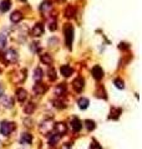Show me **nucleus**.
Segmentation results:
<instances>
[{
  "mask_svg": "<svg viewBox=\"0 0 142 149\" xmlns=\"http://www.w3.org/2000/svg\"><path fill=\"white\" fill-rule=\"evenodd\" d=\"M64 32H65V42L67 45V47L71 48V45H72V40H74V28L71 24H66L65 29H64Z\"/></svg>",
  "mask_w": 142,
  "mask_h": 149,
  "instance_id": "1",
  "label": "nucleus"
},
{
  "mask_svg": "<svg viewBox=\"0 0 142 149\" xmlns=\"http://www.w3.org/2000/svg\"><path fill=\"white\" fill-rule=\"evenodd\" d=\"M15 129V124L14 123H11V122H6V121H4L1 122V124H0V133L3 134V136H10V133L13 132V130Z\"/></svg>",
  "mask_w": 142,
  "mask_h": 149,
  "instance_id": "2",
  "label": "nucleus"
},
{
  "mask_svg": "<svg viewBox=\"0 0 142 149\" xmlns=\"http://www.w3.org/2000/svg\"><path fill=\"white\" fill-rule=\"evenodd\" d=\"M4 60H5L6 63H15L18 61V52L13 50V48H9V50L5 51V54H4Z\"/></svg>",
  "mask_w": 142,
  "mask_h": 149,
  "instance_id": "3",
  "label": "nucleus"
},
{
  "mask_svg": "<svg viewBox=\"0 0 142 149\" xmlns=\"http://www.w3.org/2000/svg\"><path fill=\"white\" fill-rule=\"evenodd\" d=\"M84 86H85V81L82 77H77L75 78L74 82H72V87L76 92H81L82 89H84Z\"/></svg>",
  "mask_w": 142,
  "mask_h": 149,
  "instance_id": "4",
  "label": "nucleus"
},
{
  "mask_svg": "<svg viewBox=\"0 0 142 149\" xmlns=\"http://www.w3.org/2000/svg\"><path fill=\"white\" fill-rule=\"evenodd\" d=\"M91 72H92V76H93V78H95L96 81L102 80V77H103V70H102V67H101V66L96 65V66L92 68Z\"/></svg>",
  "mask_w": 142,
  "mask_h": 149,
  "instance_id": "5",
  "label": "nucleus"
},
{
  "mask_svg": "<svg viewBox=\"0 0 142 149\" xmlns=\"http://www.w3.org/2000/svg\"><path fill=\"white\" fill-rule=\"evenodd\" d=\"M54 123H52L51 121H45V122H43L41 123V126H40V132L43 133V134H47L50 130L52 129V126Z\"/></svg>",
  "mask_w": 142,
  "mask_h": 149,
  "instance_id": "6",
  "label": "nucleus"
},
{
  "mask_svg": "<svg viewBox=\"0 0 142 149\" xmlns=\"http://www.w3.org/2000/svg\"><path fill=\"white\" fill-rule=\"evenodd\" d=\"M44 34V25L43 24H36V25H34V28L31 29V35L32 36H35V37H37V36H41Z\"/></svg>",
  "mask_w": 142,
  "mask_h": 149,
  "instance_id": "7",
  "label": "nucleus"
},
{
  "mask_svg": "<svg viewBox=\"0 0 142 149\" xmlns=\"http://www.w3.org/2000/svg\"><path fill=\"white\" fill-rule=\"evenodd\" d=\"M46 85H44V83H41V82H36V85L34 86V88H32V91L35 92V95H43V93L46 92Z\"/></svg>",
  "mask_w": 142,
  "mask_h": 149,
  "instance_id": "8",
  "label": "nucleus"
},
{
  "mask_svg": "<svg viewBox=\"0 0 142 149\" xmlns=\"http://www.w3.org/2000/svg\"><path fill=\"white\" fill-rule=\"evenodd\" d=\"M60 72H61V74L64 77H70L71 74H72L74 70H72V67L69 66V65H62L61 67H60Z\"/></svg>",
  "mask_w": 142,
  "mask_h": 149,
  "instance_id": "9",
  "label": "nucleus"
},
{
  "mask_svg": "<svg viewBox=\"0 0 142 149\" xmlns=\"http://www.w3.org/2000/svg\"><path fill=\"white\" fill-rule=\"evenodd\" d=\"M26 97H28V92H26L24 88H18L16 89V98L20 103L24 102V101L26 99Z\"/></svg>",
  "mask_w": 142,
  "mask_h": 149,
  "instance_id": "10",
  "label": "nucleus"
},
{
  "mask_svg": "<svg viewBox=\"0 0 142 149\" xmlns=\"http://www.w3.org/2000/svg\"><path fill=\"white\" fill-rule=\"evenodd\" d=\"M71 128H72V130H75V132H80L82 128V122L77 118H74L72 121H71Z\"/></svg>",
  "mask_w": 142,
  "mask_h": 149,
  "instance_id": "11",
  "label": "nucleus"
},
{
  "mask_svg": "<svg viewBox=\"0 0 142 149\" xmlns=\"http://www.w3.org/2000/svg\"><path fill=\"white\" fill-rule=\"evenodd\" d=\"M54 127H55L56 133H57L59 136H61V134H65L66 130H67V127H66L65 123H56Z\"/></svg>",
  "mask_w": 142,
  "mask_h": 149,
  "instance_id": "12",
  "label": "nucleus"
},
{
  "mask_svg": "<svg viewBox=\"0 0 142 149\" xmlns=\"http://www.w3.org/2000/svg\"><path fill=\"white\" fill-rule=\"evenodd\" d=\"M21 144H30L32 142V136L30 133H22L20 137Z\"/></svg>",
  "mask_w": 142,
  "mask_h": 149,
  "instance_id": "13",
  "label": "nucleus"
},
{
  "mask_svg": "<svg viewBox=\"0 0 142 149\" xmlns=\"http://www.w3.org/2000/svg\"><path fill=\"white\" fill-rule=\"evenodd\" d=\"M21 19H22V14L20 13V11H14L13 14H11V16H10V20L14 22V24H18V22H20L21 21Z\"/></svg>",
  "mask_w": 142,
  "mask_h": 149,
  "instance_id": "14",
  "label": "nucleus"
},
{
  "mask_svg": "<svg viewBox=\"0 0 142 149\" xmlns=\"http://www.w3.org/2000/svg\"><path fill=\"white\" fill-rule=\"evenodd\" d=\"M65 92H66V86H65V83H60V85L56 86V88H55V95H56V96L61 97L62 95H65Z\"/></svg>",
  "mask_w": 142,
  "mask_h": 149,
  "instance_id": "15",
  "label": "nucleus"
},
{
  "mask_svg": "<svg viewBox=\"0 0 142 149\" xmlns=\"http://www.w3.org/2000/svg\"><path fill=\"white\" fill-rule=\"evenodd\" d=\"M40 61L44 63V65H51L52 63V57H51V55H49V54H43L40 56Z\"/></svg>",
  "mask_w": 142,
  "mask_h": 149,
  "instance_id": "16",
  "label": "nucleus"
},
{
  "mask_svg": "<svg viewBox=\"0 0 142 149\" xmlns=\"http://www.w3.org/2000/svg\"><path fill=\"white\" fill-rule=\"evenodd\" d=\"M3 104H4V106H5L6 108L13 107V106H14V98H13V97H10V96L3 97Z\"/></svg>",
  "mask_w": 142,
  "mask_h": 149,
  "instance_id": "17",
  "label": "nucleus"
},
{
  "mask_svg": "<svg viewBox=\"0 0 142 149\" xmlns=\"http://www.w3.org/2000/svg\"><path fill=\"white\" fill-rule=\"evenodd\" d=\"M43 76H44V72L41 68H35V71H34V80H35L36 82H40L41 80H43Z\"/></svg>",
  "mask_w": 142,
  "mask_h": 149,
  "instance_id": "18",
  "label": "nucleus"
},
{
  "mask_svg": "<svg viewBox=\"0 0 142 149\" xmlns=\"http://www.w3.org/2000/svg\"><path fill=\"white\" fill-rule=\"evenodd\" d=\"M10 6H11L10 0H3V1L0 3V10H1L3 13H6V11L10 9Z\"/></svg>",
  "mask_w": 142,
  "mask_h": 149,
  "instance_id": "19",
  "label": "nucleus"
},
{
  "mask_svg": "<svg viewBox=\"0 0 142 149\" xmlns=\"http://www.w3.org/2000/svg\"><path fill=\"white\" fill-rule=\"evenodd\" d=\"M34 111H35V103L29 102V103H26V104H25V107H24V112H25L26 114H31Z\"/></svg>",
  "mask_w": 142,
  "mask_h": 149,
  "instance_id": "20",
  "label": "nucleus"
},
{
  "mask_svg": "<svg viewBox=\"0 0 142 149\" xmlns=\"http://www.w3.org/2000/svg\"><path fill=\"white\" fill-rule=\"evenodd\" d=\"M59 140H60V136H59L57 133H56V134H51V136L49 137V144H50L51 147H52V145L57 144Z\"/></svg>",
  "mask_w": 142,
  "mask_h": 149,
  "instance_id": "21",
  "label": "nucleus"
},
{
  "mask_svg": "<svg viewBox=\"0 0 142 149\" xmlns=\"http://www.w3.org/2000/svg\"><path fill=\"white\" fill-rule=\"evenodd\" d=\"M77 104H78V107H80L81 109H86V108L89 107V99L85 98V97H82V98H80L77 101Z\"/></svg>",
  "mask_w": 142,
  "mask_h": 149,
  "instance_id": "22",
  "label": "nucleus"
},
{
  "mask_svg": "<svg viewBox=\"0 0 142 149\" xmlns=\"http://www.w3.org/2000/svg\"><path fill=\"white\" fill-rule=\"evenodd\" d=\"M65 16H66L67 19H71V17L75 16V7H74V6L69 5V6L66 7V10H65Z\"/></svg>",
  "mask_w": 142,
  "mask_h": 149,
  "instance_id": "23",
  "label": "nucleus"
},
{
  "mask_svg": "<svg viewBox=\"0 0 142 149\" xmlns=\"http://www.w3.org/2000/svg\"><path fill=\"white\" fill-rule=\"evenodd\" d=\"M51 3L50 1H44V3H41V5H40V11H43V13H45V11H47V10H51Z\"/></svg>",
  "mask_w": 142,
  "mask_h": 149,
  "instance_id": "24",
  "label": "nucleus"
},
{
  "mask_svg": "<svg viewBox=\"0 0 142 149\" xmlns=\"http://www.w3.org/2000/svg\"><path fill=\"white\" fill-rule=\"evenodd\" d=\"M120 114H121V109L120 108H112L111 109V115L108 118H112V119H117L120 117Z\"/></svg>",
  "mask_w": 142,
  "mask_h": 149,
  "instance_id": "25",
  "label": "nucleus"
},
{
  "mask_svg": "<svg viewBox=\"0 0 142 149\" xmlns=\"http://www.w3.org/2000/svg\"><path fill=\"white\" fill-rule=\"evenodd\" d=\"M6 35L5 34H0V50H3V48H5L6 46Z\"/></svg>",
  "mask_w": 142,
  "mask_h": 149,
  "instance_id": "26",
  "label": "nucleus"
},
{
  "mask_svg": "<svg viewBox=\"0 0 142 149\" xmlns=\"http://www.w3.org/2000/svg\"><path fill=\"white\" fill-rule=\"evenodd\" d=\"M85 126H86V128H87V130H92V129H95V122L91 121V119H86L85 121Z\"/></svg>",
  "mask_w": 142,
  "mask_h": 149,
  "instance_id": "27",
  "label": "nucleus"
},
{
  "mask_svg": "<svg viewBox=\"0 0 142 149\" xmlns=\"http://www.w3.org/2000/svg\"><path fill=\"white\" fill-rule=\"evenodd\" d=\"M114 83H115V86L117 88H120V89H122V88H125V82H123L121 78H115V81H114Z\"/></svg>",
  "mask_w": 142,
  "mask_h": 149,
  "instance_id": "28",
  "label": "nucleus"
},
{
  "mask_svg": "<svg viewBox=\"0 0 142 149\" xmlns=\"http://www.w3.org/2000/svg\"><path fill=\"white\" fill-rule=\"evenodd\" d=\"M49 78H50L51 81H55L56 80V71L54 68H50L49 70Z\"/></svg>",
  "mask_w": 142,
  "mask_h": 149,
  "instance_id": "29",
  "label": "nucleus"
},
{
  "mask_svg": "<svg viewBox=\"0 0 142 149\" xmlns=\"http://www.w3.org/2000/svg\"><path fill=\"white\" fill-rule=\"evenodd\" d=\"M90 149H102L100 147V144L99 143H96L95 140H92L91 142V144H90Z\"/></svg>",
  "mask_w": 142,
  "mask_h": 149,
  "instance_id": "30",
  "label": "nucleus"
},
{
  "mask_svg": "<svg viewBox=\"0 0 142 149\" xmlns=\"http://www.w3.org/2000/svg\"><path fill=\"white\" fill-rule=\"evenodd\" d=\"M39 42H32L31 44V50L34 51V52H37V51H39L40 50V46H39Z\"/></svg>",
  "mask_w": 142,
  "mask_h": 149,
  "instance_id": "31",
  "label": "nucleus"
},
{
  "mask_svg": "<svg viewBox=\"0 0 142 149\" xmlns=\"http://www.w3.org/2000/svg\"><path fill=\"white\" fill-rule=\"evenodd\" d=\"M118 47H120V48H128L130 46H128V44H126V42H121Z\"/></svg>",
  "mask_w": 142,
  "mask_h": 149,
  "instance_id": "32",
  "label": "nucleus"
},
{
  "mask_svg": "<svg viewBox=\"0 0 142 149\" xmlns=\"http://www.w3.org/2000/svg\"><path fill=\"white\" fill-rule=\"evenodd\" d=\"M49 28H50V30L52 31V30H56V22L54 21V22H50V26H49Z\"/></svg>",
  "mask_w": 142,
  "mask_h": 149,
  "instance_id": "33",
  "label": "nucleus"
},
{
  "mask_svg": "<svg viewBox=\"0 0 142 149\" xmlns=\"http://www.w3.org/2000/svg\"><path fill=\"white\" fill-rule=\"evenodd\" d=\"M61 149H71V147H70V144H65V145H62Z\"/></svg>",
  "mask_w": 142,
  "mask_h": 149,
  "instance_id": "34",
  "label": "nucleus"
},
{
  "mask_svg": "<svg viewBox=\"0 0 142 149\" xmlns=\"http://www.w3.org/2000/svg\"><path fill=\"white\" fill-rule=\"evenodd\" d=\"M4 93V88H3V86L0 85V97H1V95Z\"/></svg>",
  "mask_w": 142,
  "mask_h": 149,
  "instance_id": "35",
  "label": "nucleus"
},
{
  "mask_svg": "<svg viewBox=\"0 0 142 149\" xmlns=\"http://www.w3.org/2000/svg\"><path fill=\"white\" fill-rule=\"evenodd\" d=\"M20 1H25V0H20Z\"/></svg>",
  "mask_w": 142,
  "mask_h": 149,
  "instance_id": "36",
  "label": "nucleus"
}]
</instances>
